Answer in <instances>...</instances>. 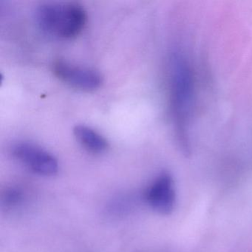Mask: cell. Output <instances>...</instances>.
<instances>
[{"instance_id":"cell-1","label":"cell","mask_w":252,"mask_h":252,"mask_svg":"<svg viewBox=\"0 0 252 252\" xmlns=\"http://www.w3.org/2000/svg\"><path fill=\"white\" fill-rule=\"evenodd\" d=\"M171 104L178 136L184 149L187 147V130L194 98V79L191 65L185 56L172 54L169 64Z\"/></svg>"},{"instance_id":"cell-2","label":"cell","mask_w":252,"mask_h":252,"mask_svg":"<svg viewBox=\"0 0 252 252\" xmlns=\"http://www.w3.org/2000/svg\"><path fill=\"white\" fill-rule=\"evenodd\" d=\"M39 27L48 34L63 39L79 36L88 20L86 11L73 2H49L39 5L36 11Z\"/></svg>"},{"instance_id":"cell-3","label":"cell","mask_w":252,"mask_h":252,"mask_svg":"<svg viewBox=\"0 0 252 252\" xmlns=\"http://www.w3.org/2000/svg\"><path fill=\"white\" fill-rule=\"evenodd\" d=\"M12 156L38 175L51 176L57 173L59 163L51 153L33 143L19 141L11 147Z\"/></svg>"},{"instance_id":"cell-4","label":"cell","mask_w":252,"mask_h":252,"mask_svg":"<svg viewBox=\"0 0 252 252\" xmlns=\"http://www.w3.org/2000/svg\"><path fill=\"white\" fill-rule=\"evenodd\" d=\"M53 72L61 82L86 92L95 91L102 84V76L96 70L63 60H58L54 63Z\"/></svg>"},{"instance_id":"cell-5","label":"cell","mask_w":252,"mask_h":252,"mask_svg":"<svg viewBox=\"0 0 252 252\" xmlns=\"http://www.w3.org/2000/svg\"><path fill=\"white\" fill-rule=\"evenodd\" d=\"M146 200L150 206L158 213L169 215L175 209L176 192L173 179L166 172L159 175L148 187Z\"/></svg>"},{"instance_id":"cell-6","label":"cell","mask_w":252,"mask_h":252,"mask_svg":"<svg viewBox=\"0 0 252 252\" xmlns=\"http://www.w3.org/2000/svg\"><path fill=\"white\" fill-rule=\"evenodd\" d=\"M73 134L79 144L90 153L99 154L108 149V141L99 132L87 125H76Z\"/></svg>"}]
</instances>
